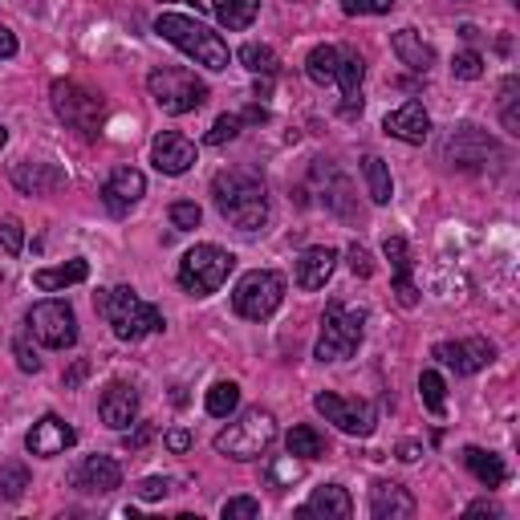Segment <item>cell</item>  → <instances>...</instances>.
Returning a JSON list of instances; mask_svg holds the SVG:
<instances>
[{
    "mask_svg": "<svg viewBox=\"0 0 520 520\" xmlns=\"http://www.w3.org/2000/svg\"><path fill=\"white\" fill-rule=\"evenodd\" d=\"M464 464H468V472H472L484 488H500V484L508 480L504 460H500V455H492V451H484V447H468V451H464Z\"/></svg>",
    "mask_w": 520,
    "mask_h": 520,
    "instance_id": "28",
    "label": "cell"
},
{
    "mask_svg": "<svg viewBox=\"0 0 520 520\" xmlns=\"http://www.w3.org/2000/svg\"><path fill=\"white\" fill-rule=\"evenodd\" d=\"M273 443H277V419L265 407L244 411L236 423H228V431L216 435V451L228 455V460H260Z\"/></svg>",
    "mask_w": 520,
    "mask_h": 520,
    "instance_id": "4",
    "label": "cell"
},
{
    "mask_svg": "<svg viewBox=\"0 0 520 520\" xmlns=\"http://www.w3.org/2000/svg\"><path fill=\"white\" fill-rule=\"evenodd\" d=\"M167 492H171V480H163V476H151V480L139 484V496H143V500H163Z\"/></svg>",
    "mask_w": 520,
    "mask_h": 520,
    "instance_id": "47",
    "label": "cell"
},
{
    "mask_svg": "<svg viewBox=\"0 0 520 520\" xmlns=\"http://www.w3.org/2000/svg\"><path fill=\"white\" fill-rule=\"evenodd\" d=\"M451 74L460 78V82H476V78H484V57H480L476 49L455 53V61H451Z\"/></svg>",
    "mask_w": 520,
    "mask_h": 520,
    "instance_id": "38",
    "label": "cell"
},
{
    "mask_svg": "<svg viewBox=\"0 0 520 520\" xmlns=\"http://www.w3.org/2000/svg\"><path fill=\"white\" fill-rule=\"evenodd\" d=\"M70 484L86 496H106L122 484V468H118V460H110V455H86V460L74 468Z\"/></svg>",
    "mask_w": 520,
    "mask_h": 520,
    "instance_id": "15",
    "label": "cell"
},
{
    "mask_svg": "<svg viewBox=\"0 0 520 520\" xmlns=\"http://www.w3.org/2000/svg\"><path fill=\"white\" fill-rule=\"evenodd\" d=\"M346 256H350V273H354V277H370V273H374V260H370V252H366L362 244H354Z\"/></svg>",
    "mask_w": 520,
    "mask_h": 520,
    "instance_id": "45",
    "label": "cell"
},
{
    "mask_svg": "<svg viewBox=\"0 0 520 520\" xmlns=\"http://www.w3.org/2000/svg\"><path fill=\"white\" fill-rule=\"evenodd\" d=\"M212 9L220 17V25L228 29H248L256 21V9H260V0H212Z\"/></svg>",
    "mask_w": 520,
    "mask_h": 520,
    "instance_id": "32",
    "label": "cell"
},
{
    "mask_svg": "<svg viewBox=\"0 0 520 520\" xmlns=\"http://www.w3.org/2000/svg\"><path fill=\"white\" fill-rule=\"evenodd\" d=\"M86 277H90L86 260H65V265H57V269H37V273H33V285H37L41 293H57V289L82 285Z\"/></svg>",
    "mask_w": 520,
    "mask_h": 520,
    "instance_id": "27",
    "label": "cell"
},
{
    "mask_svg": "<svg viewBox=\"0 0 520 520\" xmlns=\"http://www.w3.org/2000/svg\"><path fill=\"white\" fill-rule=\"evenodd\" d=\"M435 358L455 370V374H476L484 370L492 358H496V346L488 338H468V342H439L435 346Z\"/></svg>",
    "mask_w": 520,
    "mask_h": 520,
    "instance_id": "13",
    "label": "cell"
},
{
    "mask_svg": "<svg viewBox=\"0 0 520 520\" xmlns=\"http://www.w3.org/2000/svg\"><path fill=\"white\" fill-rule=\"evenodd\" d=\"M82 378H86V362H78V366H74L70 374H65V390H70V386H78Z\"/></svg>",
    "mask_w": 520,
    "mask_h": 520,
    "instance_id": "53",
    "label": "cell"
},
{
    "mask_svg": "<svg viewBox=\"0 0 520 520\" xmlns=\"http://www.w3.org/2000/svg\"><path fill=\"white\" fill-rule=\"evenodd\" d=\"M25 488H29V468L25 464H5V468H0V496L21 500Z\"/></svg>",
    "mask_w": 520,
    "mask_h": 520,
    "instance_id": "36",
    "label": "cell"
},
{
    "mask_svg": "<svg viewBox=\"0 0 520 520\" xmlns=\"http://www.w3.org/2000/svg\"><path fill=\"white\" fill-rule=\"evenodd\" d=\"M334 269H338V252L330 244L305 248L301 260H297V285L301 289H325V281L334 277Z\"/></svg>",
    "mask_w": 520,
    "mask_h": 520,
    "instance_id": "21",
    "label": "cell"
},
{
    "mask_svg": "<svg viewBox=\"0 0 520 520\" xmlns=\"http://www.w3.org/2000/svg\"><path fill=\"white\" fill-rule=\"evenodd\" d=\"M285 301V277L273 269H252L240 277L236 293H232V309L248 321H269Z\"/></svg>",
    "mask_w": 520,
    "mask_h": 520,
    "instance_id": "8",
    "label": "cell"
},
{
    "mask_svg": "<svg viewBox=\"0 0 520 520\" xmlns=\"http://www.w3.org/2000/svg\"><path fill=\"white\" fill-rule=\"evenodd\" d=\"M212 200L220 208V216L228 224H236L240 232H256L269 220V191L265 183H256L244 171H220L212 179Z\"/></svg>",
    "mask_w": 520,
    "mask_h": 520,
    "instance_id": "1",
    "label": "cell"
},
{
    "mask_svg": "<svg viewBox=\"0 0 520 520\" xmlns=\"http://www.w3.org/2000/svg\"><path fill=\"white\" fill-rule=\"evenodd\" d=\"M13 350H17V366H21L25 374H37V370H41V358L29 350V342H25V338H17V346H13Z\"/></svg>",
    "mask_w": 520,
    "mask_h": 520,
    "instance_id": "46",
    "label": "cell"
},
{
    "mask_svg": "<svg viewBox=\"0 0 520 520\" xmlns=\"http://www.w3.org/2000/svg\"><path fill=\"white\" fill-rule=\"evenodd\" d=\"M468 516H500V504L496 500H476V504H468Z\"/></svg>",
    "mask_w": 520,
    "mask_h": 520,
    "instance_id": "51",
    "label": "cell"
},
{
    "mask_svg": "<svg viewBox=\"0 0 520 520\" xmlns=\"http://www.w3.org/2000/svg\"><path fill=\"white\" fill-rule=\"evenodd\" d=\"M419 455H423V447H419V443H399V460H403V464H415Z\"/></svg>",
    "mask_w": 520,
    "mask_h": 520,
    "instance_id": "52",
    "label": "cell"
},
{
    "mask_svg": "<svg viewBox=\"0 0 520 520\" xmlns=\"http://www.w3.org/2000/svg\"><path fill=\"white\" fill-rule=\"evenodd\" d=\"M13 183L25 195H53L65 187V171L57 163H17L13 167Z\"/></svg>",
    "mask_w": 520,
    "mask_h": 520,
    "instance_id": "24",
    "label": "cell"
},
{
    "mask_svg": "<svg viewBox=\"0 0 520 520\" xmlns=\"http://www.w3.org/2000/svg\"><path fill=\"white\" fill-rule=\"evenodd\" d=\"M236 269V256L220 244H195L183 260H179V285L191 293V297H212L228 273Z\"/></svg>",
    "mask_w": 520,
    "mask_h": 520,
    "instance_id": "6",
    "label": "cell"
},
{
    "mask_svg": "<svg viewBox=\"0 0 520 520\" xmlns=\"http://www.w3.org/2000/svg\"><path fill=\"white\" fill-rule=\"evenodd\" d=\"M382 256L390 260V273H395V293H399V305L403 309H415L419 305V289L411 281V248L403 236H386L382 240Z\"/></svg>",
    "mask_w": 520,
    "mask_h": 520,
    "instance_id": "19",
    "label": "cell"
},
{
    "mask_svg": "<svg viewBox=\"0 0 520 520\" xmlns=\"http://www.w3.org/2000/svg\"><path fill=\"white\" fill-rule=\"evenodd\" d=\"M516 90H520V82H516V78H504V86H500V114H504V130H508V135H520Z\"/></svg>",
    "mask_w": 520,
    "mask_h": 520,
    "instance_id": "37",
    "label": "cell"
},
{
    "mask_svg": "<svg viewBox=\"0 0 520 520\" xmlns=\"http://www.w3.org/2000/svg\"><path fill=\"white\" fill-rule=\"evenodd\" d=\"M362 175H366V187H370V200L374 204H390V195H395V183H390V171L378 155H366L362 159Z\"/></svg>",
    "mask_w": 520,
    "mask_h": 520,
    "instance_id": "31",
    "label": "cell"
},
{
    "mask_svg": "<svg viewBox=\"0 0 520 520\" xmlns=\"http://www.w3.org/2000/svg\"><path fill=\"white\" fill-rule=\"evenodd\" d=\"M147 90H151V98H155V106L163 114H191V110H200L208 102V86L195 78L191 70H183V65H163V70H151Z\"/></svg>",
    "mask_w": 520,
    "mask_h": 520,
    "instance_id": "7",
    "label": "cell"
},
{
    "mask_svg": "<svg viewBox=\"0 0 520 520\" xmlns=\"http://www.w3.org/2000/svg\"><path fill=\"white\" fill-rule=\"evenodd\" d=\"M297 516H334V520H350V516H354V500H350L346 488L325 484V488H313L309 504L297 508Z\"/></svg>",
    "mask_w": 520,
    "mask_h": 520,
    "instance_id": "25",
    "label": "cell"
},
{
    "mask_svg": "<svg viewBox=\"0 0 520 520\" xmlns=\"http://www.w3.org/2000/svg\"><path fill=\"white\" fill-rule=\"evenodd\" d=\"M419 395H423V407H427L435 419L447 415V382H443V374L423 370V374H419Z\"/></svg>",
    "mask_w": 520,
    "mask_h": 520,
    "instance_id": "33",
    "label": "cell"
},
{
    "mask_svg": "<svg viewBox=\"0 0 520 520\" xmlns=\"http://www.w3.org/2000/svg\"><path fill=\"white\" fill-rule=\"evenodd\" d=\"M98 415H102L106 427L126 431L130 423L139 419V390L130 386V382H110L102 390V399H98Z\"/></svg>",
    "mask_w": 520,
    "mask_h": 520,
    "instance_id": "16",
    "label": "cell"
},
{
    "mask_svg": "<svg viewBox=\"0 0 520 520\" xmlns=\"http://www.w3.org/2000/svg\"><path fill=\"white\" fill-rule=\"evenodd\" d=\"M370 516L374 520H411L415 516V496L403 484H374Z\"/></svg>",
    "mask_w": 520,
    "mask_h": 520,
    "instance_id": "22",
    "label": "cell"
},
{
    "mask_svg": "<svg viewBox=\"0 0 520 520\" xmlns=\"http://www.w3.org/2000/svg\"><path fill=\"white\" fill-rule=\"evenodd\" d=\"M313 407H317V415H325V423H334L338 431L358 435V439H366L374 431V423H378L374 403H366V399H342V395H334V390H321V395L313 399Z\"/></svg>",
    "mask_w": 520,
    "mask_h": 520,
    "instance_id": "11",
    "label": "cell"
},
{
    "mask_svg": "<svg viewBox=\"0 0 520 520\" xmlns=\"http://www.w3.org/2000/svg\"><path fill=\"white\" fill-rule=\"evenodd\" d=\"M240 126H244V118H240V114H220V118H216V126L208 130V143H212V147L232 143V139L240 135Z\"/></svg>",
    "mask_w": 520,
    "mask_h": 520,
    "instance_id": "40",
    "label": "cell"
},
{
    "mask_svg": "<svg viewBox=\"0 0 520 520\" xmlns=\"http://www.w3.org/2000/svg\"><path fill=\"white\" fill-rule=\"evenodd\" d=\"M29 334H33L41 346H49V350H70V346L78 342V317H74L70 305L57 301V297L37 301V305L29 309Z\"/></svg>",
    "mask_w": 520,
    "mask_h": 520,
    "instance_id": "10",
    "label": "cell"
},
{
    "mask_svg": "<svg viewBox=\"0 0 520 520\" xmlns=\"http://www.w3.org/2000/svg\"><path fill=\"white\" fill-rule=\"evenodd\" d=\"M362 78H366V61L358 57V49H338V86H342V114L362 110Z\"/></svg>",
    "mask_w": 520,
    "mask_h": 520,
    "instance_id": "23",
    "label": "cell"
},
{
    "mask_svg": "<svg viewBox=\"0 0 520 520\" xmlns=\"http://www.w3.org/2000/svg\"><path fill=\"white\" fill-rule=\"evenodd\" d=\"M285 447H289V455H297L301 464H309V460H321L325 455V439L309 427V423H301V427H293L289 435H285Z\"/></svg>",
    "mask_w": 520,
    "mask_h": 520,
    "instance_id": "29",
    "label": "cell"
},
{
    "mask_svg": "<svg viewBox=\"0 0 520 520\" xmlns=\"http://www.w3.org/2000/svg\"><path fill=\"white\" fill-rule=\"evenodd\" d=\"M143 191H147L143 171H135V167H118V171L106 179V187H102V204H106L114 216H126L130 208L143 200Z\"/></svg>",
    "mask_w": 520,
    "mask_h": 520,
    "instance_id": "17",
    "label": "cell"
},
{
    "mask_svg": "<svg viewBox=\"0 0 520 520\" xmlns=\"http://www.w3.org/2000/svg\"><path fill=\"white\" fill-rule=\"evenodd\" d=\"M301 476V460H297V455H281V460H273V468H269V480L273 484H293Z\"/></svg>",
    "mask_w": 520,
    "mask_h": 520,
    "instance_id": "43",
    "label": "cell"
},
{
    "mask_svg": "<svg viewBox=\"0 0 520 520\" xmlns=\"http://www.w3.org/2000/svg\"><path fill=\"white\" fill-rule=\"evenodd\" d=\"M236 407H240V386H236V382H216V386L208 390V415L228 419Z\"/></svg>",
    "mask_w": 520,
    "mask_h": 520,
    "instance_id": "35",
    "label": "cell"
},
{
    "mask_svg": "<svg viewBox=\"0 0 520 520\" xmlns=\"http://www.w3.org/2000/svg\"><path fill=\"white\" fill-rule=\"evenodd\" d=\"M163 443H167V451H175V455H183V451L191 447V431H183V427H175V431H167V435H163Z\"/></svg>",
    "mask_w": 520,
    "mask_h": 520,
    "instance_id": "48",
    "label": "cell"
},
{
    "mask_svg": "<svg viewBox=\"0 0 520 520\" xmlns=\"http://www.w3.org/2000/svg\"><path fill=\"white\" fill-rule=\"evenodd\" d=\"M151 435H155V427H151V423H139L135 431H126V447L135 451V447H143V443H147Z\"/></svg>",
    "mask_w": 520,
    "mask_h": 520,
    "instance_id": "49",
    "label": "cell"
},
{
    "mask_svg": "<svg viewBox=\"0 0 520 520\" xmlns=\"http://www.w3.org/2000/svg\"><path fill=\"white\" fill-rule=\"evenodd\" d=\"M240 118H248V122H265L269 114H265V110H260V106H252V110H248V114H240Z\"/></svg>",
    "mask_w": 520,
    "mask_h": 520,
    "instance_id": "54",
    "label": "cell"
},
{
    "mask_svg": "<svg viewBox=\"0 0 520 520\" xmlns=\"http://www.w3.org/2000/svg\"><path fill=\"white\" fill-rule=\"evenodd\" d=\"M5 143H9V130H5V126H0V147H5Z\"/></svg>",
    "mask_w": 520,
    "mask_h": 520,
    "instance_id": "55",
    "label": "cell"
},
{
    "mask_svg": "<svg viewBox=\"0 0 520 520\" xmlns=\"http://www.w3.org/2000/svg\"><path fill=\"white\" fill-rule=\"evenodd\" d=\"M256 516H260V500L252 496H236L224 504V520H256Z\"/></svg>",
    "mask_w": 520,
    "mask_h": 520,
    "instance_id": "44",
    "label": "cell"
},
{
    "mask_svg": "<svg viewBox=\"0 0 520 520\" xmlns=\"http://www.w3.org/2000/svg\"><path fill=\"white\" fill-rule=\"evenodd\" d=\"M390 45H395V53H399V61L407 65V70H415V74H427L431 65H435V49L423 41V33H415V29H399L395 37H390Z\"/></svg>",
    "mask_w": 520,
    "mask_h": 520,
    "instance_id": "26",
    "label": "cell"
},
{
    "mask_svg": "<svg viewBox=\"0 0 520 520\" xmlns=\"http://www.w3.org/2000/svg\"><path fill=\"white\" fill-rule=\"evenodd\" d=\"M488 155H496V147H492V139L484 135L480 126H460L455 135L447 139V159L455 163V167H476V163H484Z\"/></svg>",
    "mask_w": 520,
    "mask_h": 520,
    "instance_id": "20",
    "label": "cell"
},
{
    "mask_svg": "<svg viewBox=\"0 0 520 520\" xmlns=\"http://www.w3.org/2000/svg\"><path fill=\"white\" fill-rule=\"evenodd\" d=\"M382 130H386L390 139L419 147V143H427V139H431V114L423 110V102H415V98H411V102H403L399 110H390V114H386Z\"/></svg>",
    "mask_w": 520,
    "mask_h": 520,
    "instance_id": "14",
    "label": "cell"
},
{
    "mask_svg": "<svg viewBox=\"0 0 520 520\" xmlns=\"http://www.w3.org/2000/svg\"><path fill=\"white\" fill-rule=\"evenodd\" d=\"M0 248H5V256H21V248H25L21 220H0Z\"/></svg>",
    "mask_w": 520,
    "mask_h": 520,
    "instance_id": "42",
    "label": "cell"
},
{
    "mask_svg": "<svg viewBox=\"0 0 520 520\" xmlns=\"http://www.w3.org/2000/svg\"><path fill=\"white\" fill-rule=\"evenodd\" d=\"M240 61H244V70H252V74H265V78H273L277 74V53L269 49V45H256V41H248L244 49H240Z\"/></svg>",
    "mask_w": 520,
    "mask_h": 520,
    "instance_id": "34",
    "label": "cell"
},
{
    "mask_svg": "<svg viewBox=\"0 0 520 520\" xmlns=\"http://www.w3.org/2000/svg\"><path fill=\"white\" fill-rule=\"evenodd\" d=\"M78 443V431L65 423L61 415H41L37 423H33V431L25 435V447H29V455H41V460H53V455H61V451H70Z\"/></svg>",
    "mask_w": 520,
    "mask_h": 520,
    "instance_id": "12",
    "label": "cell"
},
{
    "mask_svg": "<svg viewBox=\"0 0 520 520\" xmlns=\"http://www.w3.org/2000/svg\"><path fill=\"white\" fill-rule=\"evenodd\" d=\"M49 98H53V114H57L65 126L82 130V135H98V130H102L106 106H102V98H98L94 90H86V86H78V82H53Z\"/></svg>",
    "mask_w": 520,
    "mask_h": 520,
    "instance_id": "9",
    "label": "cell"
},
{
    "mask_svg": "<svg viewBox=\"0 0 520 520\" xmlns=\"http://www.w3.org/2000/svg\"><path fill=\"white\" fill-rule=\"evenodd\" d=\"M155 33L163 41H171L175 49H183L187 57H195V65H208V70H228V41L220 33H212L208 25H200L195 17H183V13H163L155 21Z\"/></svg>",
    "mask_w": 520,
    "mask_h": 520,
    "instance_id": "2",
    "label": "cell"
},
{
    "mask_svg": "<svg viewBox=\"0 0 520 520\" xmlns=\"http://www.w3.org/2000/svg\"><path fill=\"white\" fill-rule=\"evenodd\" d=\"M362 325H366V313L362 309H350L342 301H330L321 313V334H317V362H346L358 346H362Z\"/></svg>",
    "mask_w": 520,
    "mask_h": 520,
    "instance_id": "5",
    "label": "cell"
},
{
    "mask_svg": "<svg viewBox=\"0 0 520 520\" xmlns=\"http://www.w3.org/2000/svg\"><path fill=\"white\" fill-rule=\"evenodd\" d=\"M98 309L102 317L110 321L114 338L122 342H143L147 334H159L163 330V313L155 305H147L130 285H118V289H106L98 297Z\"/></svg>",
    "mask_w": 520,
    "mask_h": 520,
    "instance_id": "3",
    "label": "cell"
},
{
    "mask_svg": "<svg viewBox=\"0 0 520 520\" xmlns=\"http://www.w3.org/2000/svg\"><path fill=\"white\" fill-rule=\"evenodd\" d=\"M305 74H309V82H317V86H330V82L338 78V49H334V45H317V49L305 57Z\"/></svg>",
    "mask_w": 520,
    "mask_h": 520,
    "instance_id": "30",
    "label": "cell"
},
{
    "mask_svg": "<svg viewBox=\"0 0 520 520\" xmlns=\"http://www.w3.org/2000/svg\"><path fill=\"white\" fill-rule=\"evenodd\" d=\"M390 9H395V0H342L346 17H382Z\"/></svg>",
    "mask_w": 520,
    "mask_h": 520,
    "instance_id": "41",
    "label": "cell"
},
{
    "mask_svg": "<svg viewBox=\"0 0 520 520\" xmlns=\"http://www.w3.org/2000/svg\"><path fill=\"white\" fill-rule=\"evenodd\" d=\"M9 57H17V33L0 25V61H9Z\"/></svg>",
    "mask_w": 520,
    "mask_h": 520,
    "instance_id": "50",
    "label": "cell"
},
{
    "mask_svg": "<svg viewBox=\"0 0 520 520\" xmlns=\"http://www.w3.org/2000/svg\"><path fill=\"white\" fill-rule=\"evenodd\" d=\"M171 228L175 232H191V228H200V220H204V212H200V204H191V200H179V204H171Z\"/></svg>",
    "mask_w": 520,
    "mask_h": 520,
    "instance_id": "39",
    "label": "cell"
},
{
    "mask_svg": "<svg viewBox=\"0 0 520 520\" xmlns=\"http://www.w3.org/2000/svg\"><path fill=\"white\" fill-rule=\"evenodd\" d=\"M151 163L163 175H183L195 163V143L187 135H179V130H163V135L151 143Z\"/></svg>",
    "mask_w": 520,
    "mask_h": 520,
    "instance_id": "18",
    "label": "cell"
}]
</instances>
